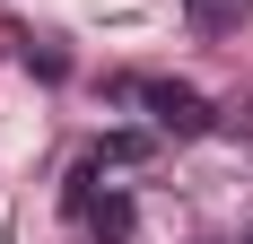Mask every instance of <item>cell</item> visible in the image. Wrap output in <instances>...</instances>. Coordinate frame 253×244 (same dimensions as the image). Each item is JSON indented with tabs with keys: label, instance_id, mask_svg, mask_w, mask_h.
Segmentation results:
<instances>
[{
	"label": "cell",
	"instance_id": "4",
	"mask_svg": "<svg viewBox=\"0 0 253 244\" xmlns=\"http://www.w3.org/2000/svg\"><path fill=\"white\" fill-rule=\"evenodd\" d=\"M149 157V131H114V140H96V166H140Z\"/></svg>",
	"mask_w": 253,
	"mask_h": 244
},
{
	"label": "cell",
	"instance_id": "3",
	"mask_svg": "<svg viewBox=\"0 0 253 244\" xmlns=\"http://www.w3.org/2000/svg\"><path fill=\"white\" fill-rule=\"evenodd\" d=\"M183 26L192 35H236L245 26V0H183Z\"/></svg>",
	"mask_w": 253,
	"mask_h": 244
},
{
	"label": "cell",
	"instance_id": "1",
	"mask_svg": "<svg viewBox=\"0 0 253 244\" xmlns=\"http://www.w3.org/2000/svg\"><path fill=\"white\" fill-rule=\"evenodd\" d=\"M114 96L149 105V122L166 131V140H201L210 131V105L192 96V87H175V79H114Z\"/></svg>",
	"mask_w": 253,
	"mask_h": 244
},
{
	"label": "cell",
	"instance_id": "2",
	"mask_svg": "<svg viewBox=\"0 0 253 244\" xmlns=\"http://www.w3.org/2000/svg\"><path fill=\"white\" fill-rule=\"evenodd\" d=\"M70 209L96 227V244H131V192H96L87 174L70 183Z\"/></svg>",
	"mask_w": 253,
	"mask_h": 244
}]
</instances>
